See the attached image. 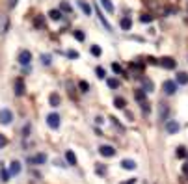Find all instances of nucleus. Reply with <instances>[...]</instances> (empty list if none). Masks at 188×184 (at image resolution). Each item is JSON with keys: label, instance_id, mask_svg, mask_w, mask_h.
Segmentation results:
<instances>
[{"label": "nucleus", "instance_id": "obj_26", "mask_svg": "<svg viewBox=\"0 0 188 184\" xmlns=\"http://www.w3.org/2000/svg\"><path fill=\"white\" fill-rule=\"evenodd\" d=\"M114 106H116V108H119V110H123V108H125V99L116 97V99H114Z\"/></svg>", "mask_w": 188, "mask_h": 184}, {"label": "nucleus", "instance_id": "obj_17", "mask_svg": "<svg viewBox=\"0 0 188 184\" xmlns=\"http://www.w3.org/2000/svg\"><path fill=\"white\" fill-rule=\"evenodd\" d=\"M65 160L69 162V166H76V155L73 151H67L65 153Z\"/></svg>", "mask_w": 188, "mask_h": 184}, {"label": "nucleus", "instance_id": "obj_1", "mask_svg": "<svg viewBox=\"0 0 188 184\" xmlns=\"http://www.w3.org/2000/svg\"><path fill=\"white\" fill-rule=\"evenodd\" d=\"M28 162H30L32 166H43V164H47V155H43V153L34 155V156L28 158Z\"/></svg>", "mask_w": 188, "mask_h": 184}, {"label": "nucleus", "instance_id": "obj_10", "mask_svg": "<svg viewBox=\"0 0 188 184\" xmlns=\"http://www.w3.org/2000/svg\"><path fill=\"white\" fill-rule=\"evenodd\" d=\"M48 102H50V106H54V108H58V106L62 104V99H60V95H58L56 91H52V93L48 95Z\"/></svg>", "mask_w": 188, "mask_h": 184}, {"label": "nucleus", "instance_id": "obj_8", "mask_svg": "<svg viewBox=\"0 0 188 184\" xmlns=\"http://www.w3.org/2000/svg\"><path fill=\"white\" fill-rule=\"evenodd\" d=\"M179 123L177 121H166V132L168 134H177L179 132Z\"/></svg>", "mask_w": 188, "mask_h": 184}, {"label": "nucleus", "instance_id": "obj_41", "mask_svg": "<svg viewBox=\"0 0 188 184\" xmlns=\"http://www.w3.org/2000/svg\"><path fill=\"white\" fill-rule=\"evenodd\" d=\"M17 2H19V0H9V2H7V6H9V9H13V7L17 6Z\"/></svg>", "mask_w": 188, "mask_h": 184}, {"label": "nucleus", "instance_id": "obj_25", "mask_svg": "<svg viewBox=\"0 0 188 184\" xmlns=\"http://www.w3.org/2000/svg\"><path fill=\"white\" fill-rule=\"evenodd\" d=\"M106 84H108V88H112V89H117V88H119V80H116V78H106Z\"/></svg>", "mask_w": 188, "mask_h": 184}, {"label": "nucleus", "instance_id": "obj_29", "mask_svg": "<svg viewBox=\"0 0 188 184\" xmlns=\"http://www.w3.org/2000/svg\"><path fill=\"white\" fill-rule=\"evenodd\" d=\"M153 19H155V17H153L151 13H144V15L140 17V20H142V22H153Z\"/></svg>", "mask_w": 188, "mask_h": 184}, {"label": "nucleus", "instance_id": "obj_9", "mask_svg": "<svg viewBox=\"0 0 188 184\" xmlns=\"http://www.w3.org/2000/svg\"><path fill=\"white\" fill-rule=\"evenodd\" d=\"M24 91H26V88H24V80L22 78H17L15 80V95H24Z\"/></svg>", "mask_w": 188, "mask_h": 184}, {"label": "nucleus", "instance_id": "obj_20", "mask_svg": "<svg viewBox=\"0 0 188 184\" xmlns=\"http://www.w3.org/2000/svg\"><path fill=\"white\" fill-rule=\"evenodd\" d=\"M60 11H63V13H71L73 7H71V4H69L67 0H62V2H60Z\"/></svg>", "mask_w": 188, "mask_h": 184}, {"label": "nucleus", "instance_id": "obj_42", "mask_svg": "<svg viewBox=\"0 0 188 184\" xmlns=\"http://www.w3.org/2000/svg\"><path fill=\"white\" fill-rule=\"evenodd\" d=\"M41 60H43V63H45V65H48V63H50V56H43Z\"/></svg>", "mask_w": 188, "mask_h": 184}, {"label": "nucleus", "instance_id": "obj_22", "mask_svg": "<svg viewBox=\"0 0 188 184\" xmlns=\"http://www.w3.org/2000/svg\"><path fill=\"white\" fill-rule=\"evenodd\" d=\"M177 84H183V86L188 84V73H183V71H181V73L177 74Z\"/></svg>", "mask_w": 188, "mask_h": 184}, {"label": "nucleus", "instance_id": "obj_2", "mask_svg": "<svg viewBox=\"0 0 188 184\" xmlns=\"http://www.w3.org/2000/svg\"><path fill=\"white\" fill-rule=\"evenodd\" d=\"M17 60H19L21 65H28V63L32 61V52H30V50H21L19 56H17Z\"/></svg>", "mask_w": 188, "mask_h": 184}, {"label": "nucleus", "instance_id": "obj_43", "mask_svg": "<svg viewBox=\"0 0 188 184\" xmlns=\"http://www.w3.org/2000/svg\"><path fill=\"white\" fill-rule=\"evenodd\" d=\"M136 182V179H131V181H127V182H123V184H134Z\"/></svg>", "mask_w": 188, "mask_h": 184}, {"label": "nucleus", "instance_id": "obj_19", "mask_svg": "<svg viewBox=\"0 0 188 184\" xmlns=\"http://www.w3.org/2000/svg\"><path fill=\"white\" fill-rule=\"evenodd\" d=\"M99 4L103 6V9H106L108 13H114V4L110 0H99Z\"/></svg>", "mask_w": 188, "mask_h": 184}, {"label": "nucleus", "instance_id": "obj_11", "mask_svg": "<svg viewBox=\"0 0 188 184\" xmlns=\"http://www.w3.org/2000/svg\"><path fill=\"white\" fill-rule=\"evenodd\" d=\"M121 168L127 169V171H132V169H136V162L131 160V158H125V160H121Z\"/></svg>", "mask_w": 188, "mask_h": 184}, {"label": "nucleus", "instance_id": "obj_37", "mask_svg": "<svg viewBox=\"0 0 188 184\" xmlns=\"http://www.w3.org/2000/svg\"><path fill=\"white\" fill-rule=\"evenodd\" d=\"M140 106H142V110H144V114H149V102H147V101H144V102H140Z\"/></svg>", "mask_w": 188, "mask_h": 184}, {"label": "nucleus", "instance_id": "obj_12", "mask_svg": "<svg viewBox=\"0 0 188 184\" xmlns=\"http://www.w3.org/2000/svg\"><path fill=\"white\" fill-rule=\"evenodd\" d=\"M97 17H99V20L103 22V26L106 28V32H110V34H112V32H114V28H112V24H110V22H108L106 19H104V15H103L101 11H97Z\"/></svg>", "mask_w": 188, "mask_h": 184}, {"label": "nucleus", "instance_id": "obj_34", "mask_svg": "<svg viewBox=\"0 0 188 184\" xmlns=\"http://www.w3.org/2000/svg\"><path fill=\"white\" fill-rule=\"evenodd\" d=\"M112 71H114V73H117V74H123V69H121V65H119V63H112Z\"/></svg>", "mask_w": 188, "mask_h": 184}, {"label": "nucleus", "instance_id": "obj_32", "mask_svg": "<svg viewBox=\"0 0 188 184\" xmlns=\"http://www.w3.org/2000/svg\"><path fill=\"white\" fill-rule=\"evenodd\" d=\"M177 156H179V158H186V156H188L186 149H185L183 145H181V147H177Z\"/></svg>", "mask_w": 188, "mask_h": 184}, {"label": "nucleus", "instance_id": "obj_21", "mask_svg": "<svg viewBox=\"0 0 188 184\" xmlns=\"http://www.w3.org/2000/svg\"><path fill=\"white\" fill-rule=\"evenodd\" d=\"M34 26H35V28H39V30L45 26V19H43V15H37V17L34 19Z\"/></svg>", "mask_w": 188, "mask_h": 184}, {"label": "nucleus", "instance_id": "obj_14", "mask_svg": "<svg viewBox=\"0 0 188 184\" xmlns=\"http://www.w3.org/2000/svg\"><path fill=\"white\" fill-rule=\"evenodd\" d=\"M78 7L84 11V15H91V6H89L88 2H84V0H78Z\"/></svg>", "mask_w": 188, "mask_h": 184}, {"label": "nucleus", "instance_id": "obj_24", "mask_svg": "<svg viewBox=\"0 0 188 184\" xmlns=\"http://www.w3.org/2000/svg\"><path fill=\"white\" fill-rule=\"evenodd\" d=\"M144 67H145V65H144L142 61H132V63H131V69H132V71H138V73H142Z\"/></svg>", "mask_w": 188, "mask_h": 184}, {"label": "nucleus", "instance_id": "obj_44", "mask_svg": "<svg viewBox=\"0 0 188 184\" xmlns=\"http://www.w3.org/2000/svg\"><path fill=\"white\" fill-rule=\"evenodd\" d=\"M183 171H185V173H186V175H188V164H186V166H185V168H183Z\"/></svg>", "mask_w": 188, "mask_h": 184}, {"label": "nucleus", "instance_id": "obj_28", "mask_svg": "<svg viewBox=\"0 0 188 184\" xmlns=\"http://www.w3.org/2000/svg\"><path fill=\"white\" fill-rule=\"evenodd\" d=\"M78 88H80V91H82V93L89 91V84H88L86 80H80V82H78Z\"/></svg>", "mask_w": 188, "mask_h": 184}, {"label": "nucleus", "instance_id": "obj_35", "mask_svg": "<svg viewBox=\"0 0 188 184\" xmlns=\"http://www.w3.org/2000/svg\"><path fill=\"white\" fill-rule=\"evenodd\" d=\"M95 73H97V76H99L101 80H103V78H106V73H104V69H103V67H97V69H95Z\"/></svg>", "mask_w": 188, "mask_h": 184}, {"label": "nucleus", "instance_id": "obj_16", "mask_svg": "<svg viewBox=\"0 0 188 184\" xmlns=\"http://www.w3.org/2000/svg\"><path fill=\"white\" fill-rule=\"evenodd\" d=\"M134 99H136L138 102H144V101H147V99H145V91H144V88H138V89L134 91Z\"/></svg>", "mask_w": 188, "mask_h": 184}, {"label": "nucleus", "instance_id": "obj_36", "mask_svg": "<svg viewBox=\"0 0 188 184\" xmlns=\"http://www.w3.org/2000/svg\"><path fill=\"white\" fill-rule=\"evenodd\" d=\"M147 63H151V65H160V60H157V58L149 56V58H147Z\"/></svg>", "mask_w": 188, "mask_h": 184}, {"label": "nucleus", "instance_id": "obj_23", "mask_svg": "<svg viewBox=\"0 0 188 184\" xmlns=\"http://www.w3.org/2000/svg\"><path fill=\"white\" fill-rule=\"evenodd\" d=\"M48 15H50L52 20H60V19H62V11H60V9H50Z\"/></svg>", "mask_w": 188, "mask_h": 184}, {"label": "nucleus", "instance_id": "obj_5", "mask_svg": "<svg viewBox=\"0 0 188 184\" xmlns=\"http://www.w3.org/2000/svg\"><path fill=\"white\" fill-rule=\"evenodd\" d=\"M11 119H13L11 110L2 108V110H0V123H2V125H9V123H11Z\"/></svg>", "mask_w": 188, "mask_h": 184}, {"label": "nucleus", "instance_id": "obj_31", "mask_svg": "<svg viewBox=\"0 0 188 184\" xmlns=\"http://www.w3.org/2000/svg\"><path fill=\"white\" fill-rule=\"evenodd\" d=\"M168 112H170V110H168V106H166V104H160V119H164V121H166Z\"/></svg>", "mask_w": 188, "mask_h": 184}, {"label": "nucleus", "instance_id": "obj_39", "mask_svg": "<svg viewBox=\"0 0 188 184\" xmlns=\"http://www.w3.org/2000/svg\"><path fill=\"white\" fill-rule=\"evenodd\" d=\"M6 143H7V138H6L4 134H0V149H2V147H4Z\"/></svg>", "mask_w": 188, "mask_h": 184}, {"label": "nucleus", "instance_id": "obj_27", "mask_svg": "<svg viewBox=\"0 0 188 184\" xmlns=\"http://www.w3.org/2000/svg\"><path fill=\"white\" fill-rule=\"evenodd\" d=\"M0 181H2V182H7V181H9V171L4 169V168H0Z\"/></svg>", "mask_w": 188, "mask_h": 184}, {"label": "nucleus", "instance_id": "obj_3", "mask_svg": "<svg viewBox=\"0 0 188 184\" xmlns=\"http://www.w3.org/2000/svg\"><path fill=\"white\" fill-rule=\"evenodd\" d=\"M162 89H164L166 95H173V93L177 91V82H173V80H166V82L162 84Z\"/></svg>", "mask_w": 188, "mask_h": 184}, {"label": "nucleus", "instance_id": "obj_18", "mask_svg": "<svg viewBox=\"0 0 188 184\" xmlns=\"http://www.w3.org/2000/svg\"><path fill=\"white\" fill-rule=\"evenodd\" d=\"M9 173L11 175H19L21 173V162H11V166H9Z\"/></svg>", "mask_w": 188, "mask_h": 184}, {"label": "nucleus", "instance_id": "obj_4", "mask_svg": "<svg viewBox=\"0 0 188 184\" xmlns=\"http://www.w3.org/2000/svg\"><path fill=\"white\" fill-rule=\"evenodd\" d=\"M99 155L104 156V158H112V156L116 155V149H114L112 145H101V147H99Z\"/></svg>", "mask_w": 188, "mask_h": 184}, {"label": "nucleus", "instance_id": "obj_13", "mask_svg": "<svg viewBox=\"0 0 188 184\" xmlns=\"http://www.w3.org/2000/svg\"><path fill=\"white\" fill-rule=\"evenodd\" d=\"M119 26H121V30H131V26H132V19H131V17H123V19L119 20Z\"/></svg>", "mask_w": 188, "mask_h": 184}, {"label": "nucleus", "instance_id": "obj_40", "mask_svg": "<svg viewBox=\"0 0 188 184\" xmlns=\"http://www.w3.org/2000/svg\"><path fill=\"white\" fill-rule=\"evenodd\" d=\"M28 132H30V125H26V127L22 128V136L26 138V136H28Z\"/></svg>", "mask_w": 188, "mask_h": 184}, {"label": "nucleus", "instance_id": "obj_33", "mask_svg": "<svg viewBox=\"0 0 188 184\" xmlns=\"http://www.w3.org/2000/svg\"><path fill=\"white\" fill-rule=\"evenodd\" d=\"M73 35H75V39H78V41H84V37H86V35H84V32H80V30H75V32H73Z\"/></svg>", "mask_w": 188, "mask_h": 184}, {"label": "nucleus", "instance_id": "obj_38", "mask_svg": "<svg viewBox=\"0 0 188 184\" xmlns=\"http://www.w3.org/2000/svg\"><path fill=\"white\" fill-rule=\"evenodd\" d=\"M67 56L71 60H78V52H75V50H67Z\"/></svg>", "mask_w": 188, "mask_h": 184}, {"label": "nucleus", "instance_id": "obj_6", "mask_svg": "<svg viewBox=\"0 0 188 184\" xmlns=\"http://www.w3.org/2000/svg\"><path fill=\"white\" fill-rule=\"evenodd\" d=\"M47 125L56 130V128L60 127V115H58V114H48V115H47Z\"/></svg>", "mask_w": 188, "mask_h": 184}, {"label": "nucleus", "instance_id": "obj_7", "mask_svg": "<svg viewBox=\"0 0 188 184\" xmlns=\"http://www.w3.org/2000/svg\"><path fill=\"white\" fill-rule=\"evenodd\" d=\"M160 65H162L164 69H175V67H177V61H175L173 58L166 56V58H160Z\"/></svg>", "mask_w": 188, "mask_h": 184}, {"label": "nucleus", "instance_id": "obj_15", "mask_svg": "<svg viewBox=\"0 0 188 184\" xmlns=\"http://www.w3.org/2000/svg\"><path fill=\"white\" fill-rule=\"evenodd\" d=\"M142 84H144V91H145V93H149V91L155 89V84H153L149 78H142Z\"/></svg>", "mask_w": 188, "mask_h": 184}, {"label": "nucleus", "instance_id": "obj_30", "mask_svg": "<svg viewBox=\"0 0 188 184\" xmlns=\"http://www.w3.org/2000/svg\"><path fill=\"white\" fill-rule=\"evenodd\" d=\"M89 52H91V54H93L95 58H99V56H101V47H97V45H91Z\"/></svg>", "mask_w": 188, "mask_h": 184}]
</instances>
